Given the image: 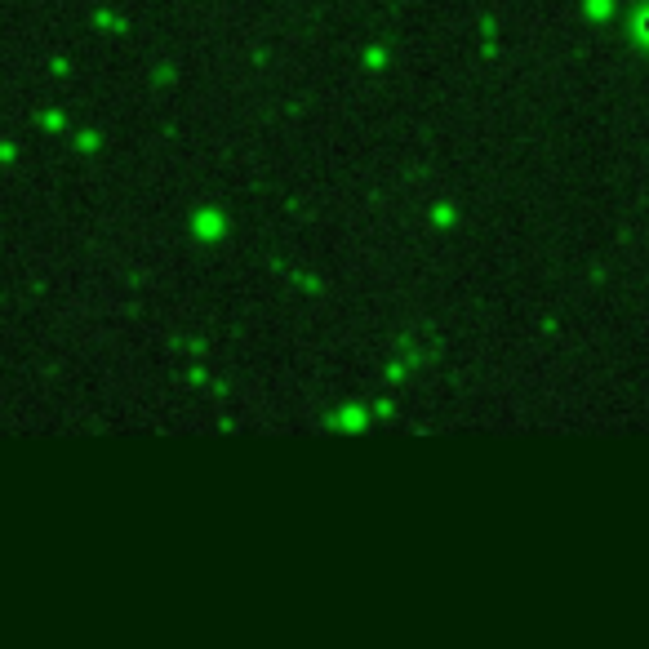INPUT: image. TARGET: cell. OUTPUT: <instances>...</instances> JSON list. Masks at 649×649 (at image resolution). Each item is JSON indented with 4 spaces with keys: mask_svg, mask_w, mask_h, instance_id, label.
Wrapping results in <instances>:
<instances>
[{
    "mask_svg": "<svg viewBox=\"0 0 649 649\" xmlns=\"http://www.w3.org/2000/svg\"><path fill=\"white\" fill-rule=\"evenodd\" d=\"M636 27H641V36H649V14H641V18H636Z\"/></svg>",
    "mask_w": 649,
    "mask_h": 649,
    "instance_id": "cell-1",
    "label": "cell"
}]
</instances>
